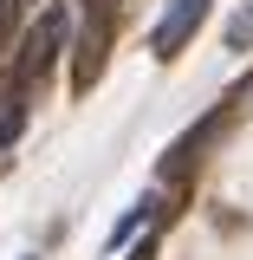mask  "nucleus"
I'll return each instance as SVG.
<instances>
[{
	"mask_svg": "<svg viewBox=\"0 0 253 260\" xmlns=\"http://www.w3.org/2000/svg\"><path fill=\"white\" fill-rule=\"evenodd\" d=\"M85 7H91V13H111V0H85Z\"/></svg>",
	"mask_w": 253,
	"mask_h": 260,
	"instance_id": "0eeeda50",
	"label": "nucleus"
},
{
	"mask_svg": "<svg viewBox=\"0 0 253 260\" xmlns=\"http://www.w3.org/2000/svg\"><path fill=\"white\" fill-rule=\"evenodd\" d=\"M65 39H71V20H65V7H46V13L32 20L26 46H20V59H13V78H20V85H39V78L59 65Z\"/></svg>",
	"mask_w": 253,
	"mask_h": 260,
	"instance_id": "f257e3e1",
	"label": "nucleus"
},
{
	"mask_svg": "<svg viewBox=\"0 0 253 260\" xmlns=\"http://www.w3.org/2000/svg\"><path fill=\"white\" fill-rule=\"evenodd\" d=\"M130 260H156V241H143V247H136V254H130Z\"/></svg>",
	"mask_w": 253,
	"mask_h": 260,
	"instance_id": "423d86ee",
	"label": "nucleus"
},
{
	"mask_svg": "<svg viewBox=\"0 0 253 260\" xmlns=\"http://www.w3.org/2000/svg\"><path fill=\"white\" fill-rule=\"evenodd\" d=\"M104 52H111V13H91L85 32H78V52H71V85H78V91H91V85H97Z\"/></svg>",
	"mask_w": 253,
	"mask_h": 260,
	"instance_id": "f03ea898",
	"label": "nucleus"
},
{
	"mask_svg": "<svg viewBox=\"0 0 253 260\" xmlns=\"http://www.w3.org/2000/svg\"><path fill=\"white\" fill-rule=\"evenodd\" d=\"M20 130H26V98H0V150H13V137H20Z\"/></svg>",
	"mask_w": 253,
	"mask_h": 260,
	"instance_id": "20e7f679",
	"label": "nucleus"
},
{
	"mask_svg": "<svg viewBox=\"0 0 253 260\" xmlns=\"http://www.w3.org/2000/svg\"><path fill=\"white\" fill-rule=\"evenodd\" d=\"M201 20H208V0H175V7L162 13V26H156V59H175V52L195 39Z\"/></svg>",
	"mask_w": 253,
	"mask_h": 260,
	"instance_id": "7ed1b4c3",
	"label": "nucleus"
},
{
	"mask_svg": "<svg viewBox=\"0 0 253 260\" xmlns=\"http://www.w3.org/2000/svg\"><path fill=\"white\" fill-rule=\"evenodd\" d=\"M13 13H20V0H0V26H7V20H13Z\"/></svg>",
	"mask_w": 253,
	"mask_h": 260,
	"instance_id": "39448f33",
	"label": "nucleus"
}]
</instances>
